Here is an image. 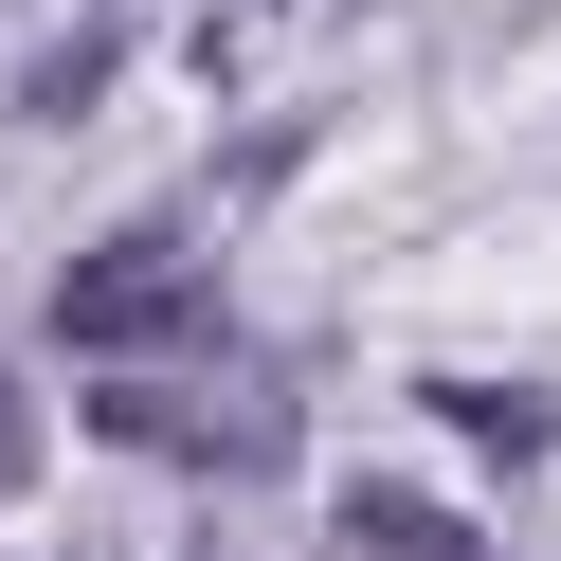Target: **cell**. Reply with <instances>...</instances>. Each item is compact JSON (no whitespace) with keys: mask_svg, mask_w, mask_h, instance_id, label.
I'll use <instances>...</instances> for the list:
<instances>
[{"mask_svg":"<svg viewBox=\"0 0 561 561\" xmlns=\"http://www.w3.org/2000/svg\"><path fill=\"white\" fill-rule=\"evenodd\" d=\"M91 435L182 453V471H272V453H290V399H218V380H91Z\"/></svg>","mask_w":561,"mask_h":561,"instance_id":"cell-1","label":"cell"},{"mask_svg":"<svg viewBox=\"0 0 561 561\" xmlns=\"http://www.w3.org/2000/svg\"><path fill=\"white\" fill-rule=\"evenodd\" d=\"M182 254H91L73 272V290H55V327H73V344H127V327H182Z\"/></svg>","mask_w":561,"mask_h":561,"instance_id":"cell-2","label":"cell"},{"mask_svg":"<svg viewBox=\"0 0 561 561\" xmlns=\"http://www.w3.org/2000/svg\"><path fill=\"white\" fill-rule=\"evenodd\" d=\"M344 543H363V561H471V525H453L435 489H399V471H380V489H344Z\"/></svg>","mask_w":561,"mask_h":561,"instance_id":"cell-3","label":"cell"},{"mask_svg":"<svg viewBox=\"0 0 561 561\" xmlns=\"http://www.w3.org/2000/svg\"><path fill=\"white\" fill-rule=\"evenodd\" d=\"M0 471H19V380H0Z\"/></svg>","mask_w":561,"mask_h":561,"instance_id":"cell-4","label":"cell"}]
</instances>
